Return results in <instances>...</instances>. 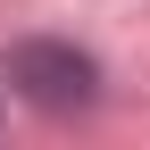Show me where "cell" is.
I'll return each mask as SVG.
<instances>
[{"label":"cell","instance_id":"cell-1","mask_svg":"<svg viewBox=\"0 0 150 150\" xmlns=\"http://www.w3.org/2000/svg\"><path fill=\"white\" fill-rule=\"evenodd\" d=\"M8 83L33 108H83L92 100V59L75 42H17L8 50Z\"/></svg>","mask_w":150,"mask_h":150}]
</instances>
